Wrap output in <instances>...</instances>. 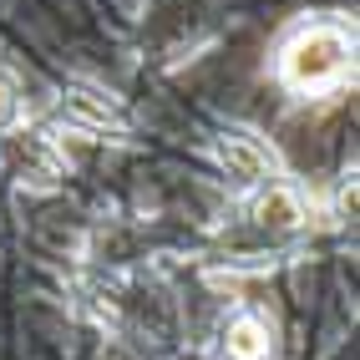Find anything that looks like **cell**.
<instances>
[{
    "instance_id": "obj_1",
    "label": "cell",
    "mask_w": 360,
    "mask_h": 360,
    "mask_svg": "<svg viewBox=\"0 0 360 360\" xmlns=\"http://www.w3.org/2000/svg\"><path fill=\"white\" fill-rule=\"evenodd\" d=\"M274 71H279V82L290 86L295 97H325V91L350 82L355 36L345 26H335V20H309V26H300L279 46Z\"/></svg>"
},
{
    "instance_id": "obj_2",
    "label": "cell",
    "mask_w": 360,
    "mask_h": 360,
    "mask_svg": "<svg viewBox=\"0 0 360 360\" xmlns=\"http://www.w3.org/2000/svg\"><path fill=\"white\" fill-rule=\"evenodd\" d=\"M219 162H224V173H229L238 188H264V183H274V153L264 148L259 137H249V132H224V137H219Z\"/></svg>"
},
{
    "instance_id": "obj_3",
    "label": "cell",
    "mask_w": 360,
    "mask_h": 360,
    "mask_svg": "<svg viewBox=\"0 0 360 360\" xmlns=\"http://www.w3.org/2000/svg\"><path fill=\"white\" fill-rule=\"evenodd\" d=\"M274 340H269V325L259 315H233L224 325V340H219V360H269Z\"/></svg>"
},
{
    "instance_id": "obj_4",
    "label": "cell",
    "mask_w": 360,
    "mask_h": 360,
    "mask_svg": "<svg viewBox=\"0 0 360 360\" xmlns=\"http://www.w3.org/2000/svg\"><path fill=\"white\" fill-rule=\"evenodd\" d=\"M66 117H71V122H82V127H91V132H107L117 122V107H112L107 91H97V86H71Z\"/></svg>"
},
{
    "instance_id": "obj_5",
    "label": "cell",
    "mask_w": 360,
    "mask_h": 360,
    "mask_svg": "<svg viewBox=\"0 0 360 360\" xmlns=\"http://www.w3.org/2000/svg\"><path fill=\"white\" fill-rule=\"evenodd\" d=\"M15 112H20V97H15V86L0 77V127H11V122H15Z\"/></svg>"
}]
</instances>
